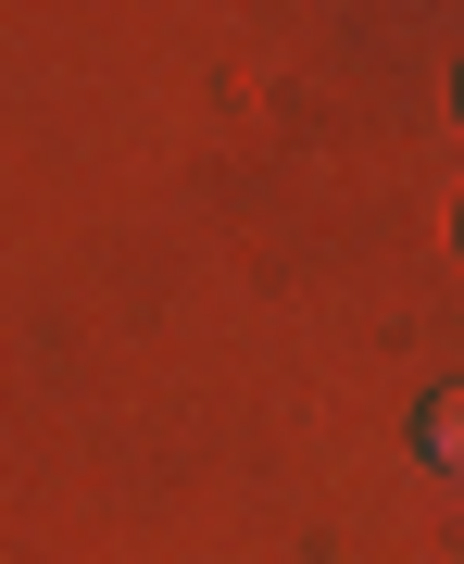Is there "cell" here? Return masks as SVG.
Returning a JSON list of instances; mask_svg holds the SVG:
<instances>
[{"instance_id":"1","label":"cell","mask_w":464,"mask_h":564,"mask_svg":"<svg viewBox=\"0 0 464 564\" xmlns=\"http://www.w3.org/2000/svg\"><path fill=\"white\" fill-rule=\"evenodd\" d=\"M427 452L464 477V389H440V402H427Z\"/></svg>"}]
</instances>
